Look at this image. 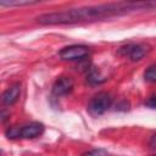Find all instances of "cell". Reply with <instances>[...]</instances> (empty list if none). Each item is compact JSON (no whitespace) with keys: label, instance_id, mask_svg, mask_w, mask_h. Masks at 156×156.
Returning <instances> with one entry per match:
<instances>
[{"label":"cell","instance_id":"6da1fadb","mask_svg":"<svg viewBox=\"0 0 156 156\" xmlns=\"http://www.w3.org/2000/svg\"><path fill=\"white\" fill-rule=\"evenodd\" d=\"M149 4H130V2H119V4H105L88 7L72 9L67 11L44 13L37 17V21L40 24H67L83 21H95L106 17H112L117 15H123L129 11L136 10L139 7H147Z\"/></svg>","mask_w":156,"mask_h":156},{"label":"cell","instance_id":"7a4b0ae2","mask_svg":"<svg viewBox=\"0 0 156 156\" xmlns=\"http://www.w3.org/2000/svg\"><path fill=\"white\" fill-rule=\"evenodd\" d=\"M112 104V98L108 93L100 91L93 96L88 105V111L93 116H100L108 110Z\"/></svg>","mask_w":156,"mask_h":156},{"label":"cell","instance_id":"3957f363","mask_svg":"<svg viewBox=\"0 0 156 156\" xmlns=\"http://www.w3.org/2000/svg\"><path fill=\"white\" fill-rule=\"evenodd\" d=\"M89 49L85 45H71L60 51V57L66 61H79L88 56Z\"/></svg>","mask_w":156,"mask_h":156},{"label":"cell","instance_id":"277c9868","mask_svg":"<svg viewBox=\"0 0 156 156\" xmlns=\"http://www.w3.org/2000/svg\"><path fill=\"white\" fill-rule=\"evenodd\" d=\"M119 54L123 56H129L132 61L141 60L146 54V48L140 44H128L126 46L119 48Z\"/></svg>","mask_w":156,"mask_h":156},{"label":"cell","instance_id":"5b68a950","mask_svg":"<svg viewBox=\"0 0 156 156\" xmlns=\"http://www.w3.org/2000/svg\"><path fill=\"white\" fill-rule=\"evenodd\" d=\"M73 79L67 76H62L56 79V82L52 85V93L57 96L68 94L73 88Z\"/></svg>","mask_w":156,"mask_h":156},{"label":"cell","instance_id":"8992f818","mask_svg":"<svg viewBox=\"0 0 156 156\" xmlns=\"http://www.w3.org/2000/svg\"><path fill=\"white\" fill-rule=\"evenodd\" d=\"M44 132V126L40 122H32L29 124H26L21 127V138L32 139L35 136H39Z\"/></svg>","mask_w":156,"mask_h":156},{"label":"cell","instance_id":"52a82bcc","mask_svg":"<svg viewBox=\"0 0 156 156\" xmlns=\"http://www.w3.org/2000/svg\"><path fill=\"white\" fill-rule=\"evenodd\" d=\"M20 94H21V85L18 83L12 84L9 89H6L4 91V94H2V102L5 105H12V104H15L18 100Z\"/></svg>","mask_w":156,"mask_h":156},{"label":"cell","instance_id":"ba28073f","mask_svg":"<svg viewBox=\"0 0 156 156\" xmlns=\"http://www.w3.org/2000/svg\"><path fill=\"white\" fill-rule=\"evenodd\" d=\"M105 79H106V78H105V77L101 74V72H100L98 68H95V67H91V68L89 69L88 76H87V80H88L90 84H100V83H102Z\"/></svg>","mask_w":156,"mask_h":156},{"label":"cell","instance_id":"9c48e42d","mask_svg":"<svg viewBox=\"0 0 156 156\" xmlns=\"http://www.w3.org/2000/svg\"><path fill=\"white\" fill-rule=\"evenodd\" d=\"M144 78L147 82H156V63L149 66L144 73Z\"/></svg>","mask_w":156,"mask_h":156},{"label":"cell","instance_id":"30bf717a","mask_svg":"<svg viewBox=\"0 0 156 156\" xmlns=\"http://www.w3.org/2000/svg\"><path fill=\"white\" fill-rule=\"evenodd\" d=\"M33 4H37V1H29V0H26V1H5V0H1L0 1V5L1 6H23V5H33Z\"/></svg>","mask_w":156,"mask_h":156},{"label":"cell","instance_id":"8fae6325","mask_svg":"<svg viewBox=\"0 0 156 156\" xmlns=\"http://www.w3.org/2000/svg\"><path fill=\"white\" fill-rule=\"evenodd\" d=\"M6 136L9 139H16L21 138V128L18 126H12L6 130Z\"/></svg>","mask_w":156,"mask_h":156},{"label":"cell","instance_id":"7c38bea8","mask_svg":"<svg viewBox=\"0 0 156 156\" xmlns=\"http://www.w3.org/2000/svg\"><path fill=\"white\" fill-rule=\"evenodd\" d=\"M83 156H108L107 152L102 149H95V150H91L87 154H84Z\"/></svg>","mask_w":156,"mask_h":156},{"label":"cell","instance_id":"4fadbf2b","mask_svg":"<svg viewBox=\"0 0 156 156\" xmlns=\"http://www.w3.org/2000/svg\"><path fill=\"white\" fill-rule=\"evenodd\" d=\"M145 105L150 108H156V94H152L146 101H145Z\"/></svg>","mask_w":156,"mask_h":156},{"label":"cell","instance_id":"5bb4252c","mask_svg":"<svg viewBox=\"0 0 156 156\" xmlns=\"http://www.w3.org/2000/svg\"><path fill=\"white\" fill-rule=\"evenodd\" d=\"M149 145H150L152 149H156V133L151 136V139H150V141H149Z\"/></svg>","mask_w":156,"mask_h":156},{"label":"cell","instance_id":"9a60e30c","mask_svg":"<svg viewBox=\"0 0 156 156\" xmlns=\"http://www.w3.org/2000/svg\"><path fill=\"white\" fill-rule=\"evenodd\" d=\"M152 156H156V155H152Z\"/></svg>","mask_w":156,"mask_h":156}]
</instances>
